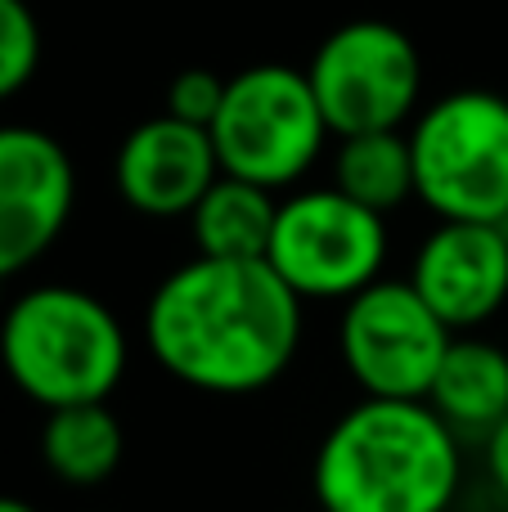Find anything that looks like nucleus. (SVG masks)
<instances>
[{"label":"nucleus","mask_w":508,"mask_h":512,"mask_svg":"<svg viewBox=\"0 0 508 512\" xmlns=\"http://www.w3.org/2000/svg\"><path fill=\"white\" fill-rule=\"evenodd\" d=\"M144 342L185 387L252 396L293 364L302 346V297L266 256L198 252L153 288Z\"/></svg>","instance_id":"1"},{"label":"nucleus","mask_w":508,"mask_h":512,"mask_svg":"<svg viewBox=\"0 0 508 512\" xmlns=\"http://www.w3.org/2000/svg\"><path fill=\"white\" fill-rule=\"evenodd\" d=\"M459 432L428 405L365 396L324 432L311 486L324 512H446L459 495Z\"/></svg>","instance_id":"2"},{"label":"nucleus","mask_w":508,"mask_h":512,"mask_svg":"<svg viewBox=\"0 0 508 512\" xmlns=\"http://www.w3.org/2000/svg\"><path fill=\"white\" fill-rule=\"evenodd\" d=\"M131 360L122 319L95 292L41 283L0 315V364L41 409L108 400Z\"/></svg>","instance_id":"3"},{"label":"nucleus","mask_w":508,"mask_h":512,"mask_svg":"<svg viewBox=\"0 0 508 512\" xmlns=\"http://www.w3.org/2000/svg\"><path fill=\"white\" fill-rule=\"evenodd\" d=\"M414 198L437 221H508V99L468 86L410 126Z\"/></svg>","instance_id":"4"},{"label":"nucleus","mask_w":508,"mask_h":512,"mask_svg":"<svg viewBox=\"0 0 508 512\" xmlns=\"http://www.w3.org/2000/svg\"><path fill=\"white\" fill-rule=\"evenodd\" d=\"M221 171L252 185L288 189L320 162L329 122L311 90L306 68L252 63L225 81L216 122L207 126Z\"/></svg>","instance_id":"5"},{"label":"nucleus","mask_w":508,"mask_h":512,"mask_svg":"<svg viewBox=\"0 0 508 512\" xmlns=\"http://www.w3.org/2000/svg\"><path fill=\"white\" fill-rule=\"evenodd\" d=\"M311 90L329 131H396L414 117L423 95V59L414 41L383 18H351L315 45L306 63Z\"/></svg>","instance_id":"6"},{"label":"nucleus","mask_w":508,"mask_h":512,"mask_svg":"<svg viewBox=\"0 0 508 512\" xmlns=\"http://www.w3.org/2000/svg\"><path fill=\"white\" fill-rule=\"evenodd\" d=\"M266 261L302 301H347L383 274L387 216L347 198L338 185L288 194Z\"/></svg>","instance_id":"7"},{"label":"nucleus","mask_w":508,"mask_h":512,"mask_svg":"<svg viewBox=\"0 0 508 512\" xmlns=\"http://www.w3.org/2000/svg\"><path fill=\"white\" fill-rule=\"evenodd\" d=\"M455 342V328L423 301L410 279L365 283L342 301L338 351L351 382L365 396L428 400L441 355Z\"/></svg>","instance_id":"8"},{"label":"nucleus","mask_w":508,"mask_h":512,"mask_svg":"<svg viewBox=\"0 0 508 512\" xmlns=\"http://www.w3.org/2000/svg\"><path fill=\"white\" fill-rule=\"evenodd\" d=\"M77 203V167L50 131L0 126V283L54 248Z\"/></svg>","instance_id":"9"},{"label":"nucleus","mask_w":508,"mask_h":512,"mask_svg":"<svg viewBox=\"0 0 508 512\" xmlns=\"http://www.w3.org/2000/svg\"><path fill=\"white\" fill-rule=\"evenodd\" d=\"M410 283L450 328H482L508 306V225L441 221L419 243Z\"/></svg>","instance_id":"10"},{"label":"nucleus","mask_w":508,"mask_h":512,"mask_svg":"<svg viewBox=\"0 0 508 512\" xmlns=\"http://www.w3.org/2000/svg\"><path fill=\"white\" fill-rule=\"evenodd\" d=\"M216 176H221V158H216L212 131L185 122V117H171L167 108L149 122L131 126L113 162L122 203L153 221L189 216Z\"/></svg>","instance_id":"11"},{"label":"nucleus","mask_w":508,"mask_h":512,"mask_svg":"<svg viewBox=\"0 0 508 512\" xmlns=\"http://www.w3.org/2000/svg\"><path fill=\"white\" fill-rule=\"evenodd\" d=\"M428 405L459 436H486L508 414V351L482 337H455L428 387Z\"/></svg>","instance_id":"12"},{"label":"nucleus","mask_w":508,"mask_h":512,"mask_svg":"<svg viewBox=\"0 0 508 512\" xmlns=\"http://www.w3.org/2000/svg\"><path fill=\"white\" fill-rule=\"evenodd\" d=\"M126 436L108 400L45 409L41 459L63 486H99L122 468Z\"/></svg>","instance_id":"13"},{"label":"nucleus","mask_w":508,"mask_h":512,"mask_svg":"<svg viewBox=\"0 0 508 512\" xmlns=\"http://www.w3.org/2000/svg\"><path fill=\"white\" fill-rule=\"evenodd\" d=\"M275 216H279L275 189L221 171L212 180V189L189 212L194 248L203 256H266L270 234H275Z\"/></svg>","instance_id":"14"},{"label":"nucleus","mask_w":508,"mask_h":512,"mask_svg":"<svg viewBox=\"0 0 508 512\" xmlns=\"http://www.w3.org/2000/svg\"><path fill=\"white\" fill-rule=\"evenodd\" d=\"M333 185L347 198L374 207V212H396L414 198V153L410 131H360L342 135L338 158H333Z\"/></svg>","instance_id":"15"},{"label":"nucleus","mask_w":508,"mask_h":512,"mask_svg":"<svg viewBox=\"0 0 508 512\" xmlns=\"http://www.w3.org/2000/svg\"><path fill=\"white\" fill-rule=\"evenodd\" d=\"M41 68V23L27 0H0V104L14 99Z\"/></svg>","instance_id":"16"},{"label":"nucleus","mask_w":508,"mask_h":512,"mask_svg":"<svg viewBox=\"0 0 508 512\" xmlns=\"http://www.w3.org/2000/svg\"><path fill=\"white\" fill-rule=\"evenodd\" d=\"M225 81H230V77H216L212 68L176 72V77H171V86H167V113L171 117H185V122H194V126H212L216 113H221Z\"/></svg>","instance_id":"17"},{"label":"nucleus","mask_w":508,"mask_h":512,"mask_svg":"<svg viewBox=\"0 0 508 512\" xmlns=\"http://www.w3.org/2000/svg\"><path fill=\"white\" fill-rule=\"evenodd\" d=\"M482 454H486V472H491L495 490L508 499V414L482 436Z\"/></svg>","instance_id":"18"},{"label":"nucleus","mask_w":508,"mask_h":512,"mask_svg":"<svg viewBox=\"0 0 508 512\" xmlns=\"http://www.w3.org/2000/svg\"><path fill=\"white\" fill-rule=\"evenodd\" d=\"M0 512H41V508L27 504V499H18V495H0Z\"/></svg>","instance_id":"19"},{"label":"nucleus","mask_w":508,"mask_h":512,"mask_svg":"<svg viewBox=\"0 0 508 512\" xmlns=\"http://www.w3.org/2000/svg\"><path fill=\"white\" fill-rule=\"evenodd\" d=\"M504 225H508V221H504Z\"/></svg>","instance_id":"20"}]
</instances>
